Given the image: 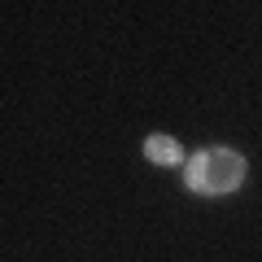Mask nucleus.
<instances>
[{
    "mask_svg": "<svg viewBox=\"0 0 262 262\" xmlns=\"http://www.w3.org/2000/svg\"><path fill=\"white\" fill-rule=\"evenodd\" d=\"M245 179V158L236 149H206L188 162V184L196 192H232Z\"/></svg>",
    "mask_w": 262,
    "mask_h": 262,
    "instance_id": "obj_1",
    "label": "nucleus"
},
{
    "mask_svg": "<svg viewBox=\"0 0 262 262\" xmlns=\"http://www.w3.org/2000/svg\"><path fill=\"white\" fill-rule=\"evenodd\" d=\"M144 153H149L153 162H162V166H179V162H184V149H179L170 136H153V140L144 144Z\"/></svg>",
    "mask_w": 262,
    "mask_h": 262,
    "instance_id": "obj_2",
    "label": "nucleus"
}]
</instances>
